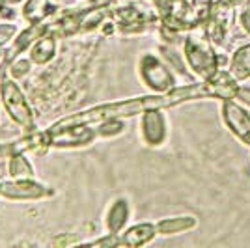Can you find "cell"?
<instances>
[{
	"label": "cell",
	"instance_id": "1",
	"mask_svg": "<svg viewBox=\"0 0 250 248\" xmlns=\"http://www.w3.org/2000/svg\"><path fill=\"white\" fill-rule=\"evenodd\" d=\"M177 104H183L181 95L177 92V86L168 93H153V95H140V97H131V99H124V101H114V103H104L94 108H88L83 112L71 114L67 118H63L60 122L49 127L47 135H56L67 127H75V125H94L101 124L106 120H125L131 116H140L146 110L151 108H172Z\"/></svg>",
	"mask_w": 250,
	"mask_h": 248
},
{
	"label": "cell",
	"instance_id": "2",
	"mask_svg": "<svg viewBox=\"0 0 250 248\" xmlns=\"http://www.w3.org/2000/svg\"><path fill=\"white\" fill-rule=\"evenodd\" d=\"M181 52L185 56V62L194 81H209L219 71L217 62V49L208 40L204 28L188 32L185 41L181 45Z\"/></svg>",
	"mask_w": 250,
	"mask_h": 248
},
{
	"label": "cell",
	"instance_id": "3",
	"mask_svg": "<svg viewBox=\"0 0 250 248\" xmlns=\"http://www.w3.org/2000/svg\"><path fill=\"white\" fill-rule=\"evenodd\" d=\"M237 13L239 10L231 8L224 2L213 0L211 6V15L208 22L204 24V32L208 36V40L213 43L215 49H224L231 52V43L237 32Z\"/></svg>",
	"mask_w": 250,
	"mask_h": 248
},
{
	"label": "cell",
	"instance_id": "4",
	"mask_svg": "<svg viewBox=\"0 0 250 248\" xmlns=\"http://www.w3.org/2000/svg\"><path fill=\"white\" fill-rule=\"evenodd\" d=\"M136 69H138L140 83L153 93L163 95V93L172 92L177 86V75L170 69V65L155 52L140 54Z\"/></svg>",
	"mask_w": 250,
	"mask_h": 248
},
{
	"label": "cell",
	"instance_id": "5",
	"mask_svg": "<svg viewBox=\"0 0 250 248\" xmlns=\"http://www.w3.org/2000/svg\"><path fill=\"white\" fill-rule=\"evenodd\" d=\"M0 97H2L4 108L11 120L17 125H21L22 129L34 131V127H36L34 112H32L24 93L21 92V88L17 86V83L11 77H6L0 81Z\"/></svg>",
	"mask_w": 250,
	"mask_h": 248
},
{
	"label": "cell",
	"instance_id": "6",
	"mask_svg": "<svg viewBox=\"0 0 250 248\" xmlns=\"http://www.w3.org/2000/svg\"><path fill=\"white\" fill-rule=\"evenodd\" d=\"M220 118L235 140L250 147V112L237 99L220 101Z\"/></svg>",
	"mask_w": 250,
	"mask_h": 248
},
{
	"label": "cell",
	"instance_id": "7",
	"mask_svg": "<svg viewBox=\"0 0 250 248\" xmlns=\"http://www.w3.org/2000/svg\"><path fill=\"white\" fill-rule=\"evenodd\" d=\"M140 138L144 145L157 149L165 145L168 138V122L163 108H151L140 114Z\"/></svg>",
	"mask_w": 250,
	"mask_h": 248
},
{
	"label": "cell",
	"instance_id": "8",
	"mask_svg": "<svg viewBox=\"0 0 250 248\" xmlns=\"http://www.w3.org/2000/svg\"><path fill=\"white\" fill-rule=\"evenodd\" d=\"M0 196L10 200H43L52 196V190L34 179H15L0 183Z\"/></svg>",
	"mask_w": 250,
	"mask_h": 248
},
{
	"label": "cell",
	"instance_id": "9",
	"mask_svg": "<svg viewBox=\"0 0 250 248\" xmlns=\"http://www.w3.org/2000/svg\"><path fill=\"white\" fill-rule=\"evenodd\" d=\"M49 136H51L52 147L69 149V147H81V145L92 144L97 138V131L92 129L90 125H75V127H67L60 133Z\"/></svg>",
	"mask_w": 250,
	"mask_h": 248
},
{
	"label": "cell",
	"instance_id": "10",
	"mask_svg": "<svg viewBox=\"0 0 250 248\" xmlns=\"http://www.w3.org/2000/svg\"><path fill=\"white\" fill-rule=\"evenodd\" d=\"M228 71L241 86L250 81V40L239 43L231 49Z\"/></svg>",
	"mask_w": 250,
	"mask_h": 248
},
{
	"label": "cell",
	"instance_id": "11",
	"mask_svg": "<svg viewBox=\"0 0 250 248\" xmlns=\"http://www.w3.org/2000/svg\"><path fill=\"white\" fill-rule=\"evenodd\" d=\"M56 13H58V4L54 0H26L21 11L22 19L28 24L47 21Z\"/></svg>",
	"mask_w": 250,
	"mask_h": 248
},
{
	"label": "cell",
	"instance_id": "12",
	"mask_svg": "<svg viewBox=\"0 0 250 248\" xmlns=\"http://www.w3.org/2000/svg\"><path fill=\"white\" fill-rule=\"evenodd\" d=\"M157 235V224L151 222H140L135 224L129 229H125V233H122V247L127 248H140L151 243Z\"/></svg>",
	"mask_w": 250,
	"mask_h": 248
},
{
	"label": "cell",
	"instance_id": "13",
	"mask_svg": "<svg viewBox=\"0 0 250 248\" xmlns=\"http://www.w3.org/2000/svg\"><path fill=\"white\" fill-rule=\"evenodd\" d=\"M56 36L54 34H45L42 36L38 41L32 45L30 49V60L32 63H36V65H45V63H49L54 58V54H56Z\"/></svg>",
	"mask_w": 250,
	"mask_h": 248
},
{
	"label": "cell",
	"instance_id": "14",
	"mask_svg": "<svg viewBox=\"0 0 250 248\" xmlns=\"http://www.w3.org/2000/svg\"><path fill=\"white\" fill-rule=\"evenodd\" d=\"M198 226V220L190 215L183 217H170L161 222H157V233L161 235H176V233H185Z\"/></svg>",
	"mask_w": 250,
	"mask_h": 248
},
{
	"label": "cell",
	"instance_id": "15",
	"mask_svg": "<svg viewBox=\"0 0 250 248\" xmlns=\"http://www.w3.org/2000/svg\"><path fill=\"white\" fill-rule=\"evenodd\" d=\"M159 56L170 65V69L176 73L177 77L192 79V75L188 71L187 62H185V56H183L181 49H177V47H168V45H159Z\"/></svg>",
	"mask_w": 250,
	"mask_h": 248
},
{
	"label": "cell",
	"instance_id": "16",
	"mask_svg": "<svg viewBox=\"0 0 250 248\" xmlns=\"http://www.w3.org/2000/svg\"><path fill=\"white\" fill-rule=\"evenodd\" d=\"M127 220H129V204H127V200L120 198L110 206L108 213H106V227L110 233L120 235V231L127 224Z\"/></svg>",
	"mask_w": 250,
	"mask_h": 248
},
{
	"label": "cell",
	"instance_id": "17",
	"mask_svg": "<svg viewBox=\"0 0 250 248\" xmlns=\"http://www.w3.org/2000/svg\"><path fill=\"white\" fill-rule=\"evenodd\" d=\"M8 176L11 179H32L34 177V168L22 155H11L10 165H8Z\"/></svg>",
	"mask_w": 250,
	"mask_h": 248
},
{
	"label": "cell",
	"instance_id": "18",
	"mask_svg": "<svg viewBox=\"0 0 250 248\" xmlns=\"http://www.w3.org/2000/svg\"><path fill=\"white\" fill-rule=\"evenodd\" d=\"M125 127L127 125L124 120H106V122L97 124L95 131H97V136H101V138H114L124 133Z\"/></svg>",
	"mask_w": 250,
	"mask_h": 248
},
{
	"label": "cell",
	"instance_id": "19",
	"mask_svg": "<svg viewBox=\"0 0 250 248\" xmlns=\"http://www.w3.org/2000/svg\"><path fill=\"white\" fill-rule=\"evenodd\" d=\"M32 67V60L30 58H17V60H13V62L8 65V73H10L11 79H21V77H24L26 73L30 71Z\"/></svg>",
	"mask_w": 250,
	"mask_h": 248
},
{
	"label": "cell",
	"instance_id": "20",
	"mask_svg": "<svg viewBox=\"0 0 250 248\" xmlns=\"http://www.w3.org/2000/svg\"><path fill=\"white\" fill-rule=\"evenodd\" d=\"M118 247H122V235L110 233V235H106V237L97 239L94 243L81 245V247H75V248H118Z\"/></svg>",
	"mask_w": 250,
	"mask_h": 248
},
{
	"label": "cell",
	"instance_id": "21",
	"mask_svg": "<svg viewBox=\"0 0 250 248\" xmlns=\"http://www.w3.org/2000/svg\"><path fill=\"white\" fill-rule=\"evenodd\" d=\"M17 36V26L13 22H0V51L8 47V43L13 41Z\"/></svg>",
	"mask_w": 250,
	"mask_h": 248
},
{
	"label": "cell",
	"instance_id": "22",
	"mask_svg": "<svg viewBox=\"0 0 250 248\" xmlns=\"http://www.w3.org/2000/svg\"><path fill=\"white\" fill-rule=\"evenodd\" d=\"M237 30H241L245 34V38L250 40V4L237 13Z\"/></svg>",
	"mask_w": 250,
	"mask_h": 248
},
{
	"label": "cell",
	"instance_id": "23",
	"mask_svg": "<svg viewBox=\"0 0 250 248\" xmlns=\"http://www.w3.org/2000/svg\"><path fill=\"white\" fill-rule=\"evenodd\" d=\"M237 101H241L243 104H249L250 106V86H241L239 93H237Z\"/></svg>",
	"mask_w": 250,
	"mask_h": 248
},
{
	"label": "cell",
	"instance_id": "24",
	"mask_svg": "<svg viewBox=\"0 0 250 248\" xmlns=\"http://www.w3.org/2000/svg\"><path fill=\"white\" fill-rule=\"evenodd\" d=\"M219 2H224V4H228V6L235 8V10H243L245 6L250 4V0H219Z\"/></svg>",
	"mask_w": 250,
	"mask_h": 248
},
{
	"label": "cell",
	"instance_id": "25",
	"mask_svg": "<svg viewBox=\"0 0 250 248\" xmlns=\"http://www.w3.org/2000/svg\"><path fill=\"white\" fill-rule=\"evenodd\" d=\"M192 4H213V0H190Z\"/></svg>",
	"mask_w": 250,
	"mask_h": 248
},
{
	"label": "cell",
	"instance_id": "26",
	"mask_svg": "<svg viewBox=\"0 0 250 248\" xmlns=\"http://www.w3.org/2000/svg\"><path fill=\"white\" fill-rule=\"evenodd\" d=\"M6 4H17V2H21V0H4Z\"/></svg>",
	"mask_w": 250,
	"mask_h": 248
},
{
	"label": "cell",
	"instance_id": "27",
	"mask_svg": "<svg viewBox=\"0 0 250 248\" xmlns=\"http://www.w3.org/2000/svg\"><path fill=\"white\" fill-rule=\"evenodd\" d=\"M187 2H190V0H187Z\"/></svg>",
	"mask_w": 250,
	"mask_h": 248
}]
</instances>
